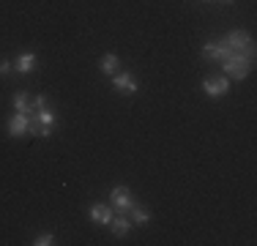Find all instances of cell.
<instances>
[{
  "label": "cell",
  "mask_w": 257,
  "mask_h": 246,
  "mask_svg": "<svg viewBox=\"0 0 257 246\" xmlns=\"http://www.w3.org/2000/svg\"><path fill=\"white\" fill-rule=\"evenodd\" d=\"M14 109L17 112H30V96L28 93H14Z\"/></svg>",
  "instance_id": "13"
},
{
  "label": "cell",
  "mask_w": 257,
  "mask_h": 246,
  "mask_svg": "<svg viewBox=\"0 0 257 246\" xmlns=\"http://www.w3.org/2000/svg\"><path fill=\"white\" fill-rule=\"evenodd\" d=\"M112 216H115V208L104 205V202H96V205L90 208V219H93V224H99V227H109Z\"/></svg>",
  "instance_id": "7"
},
{
  "label": "cell",
  "mask_w": 257,
  "mask_h": 246,
  "mask_svg": "<svg viewBox=\"0 0 257 246\" xmlns=\"http://www.w3.org/2000/svg\"><path fill=\"white\" fill-rule=\"evenodd\" d=\"M203 58L211 60V63H219V41L216 39H208L203 44Z\"/></svg>",
  "instance_id": "12"
},
{
  "label": "cell",
  "mask_w": 257,
  "mask_h": 246,
  "mask_svg": "<svg viewBox=\"0 0 257 246\" xmlns=\"http://www.w3.org/2000/svg\"><path fill=\"white\" fill-rule=\"evenodd\" d=\"M109 230H112L115 238H123L128 230H132V219H128V213H115L112 221H109Z\"/></svg>",
  "instance_id": "8"
},
{
  "label": "cell",
  "mask_w": 257,
  "mask_h": 246,
  "mask_svg": "<svg viewBox=\"0 0 257 246\" xmlns=\"http://www.w3.org/2000/svg\"><path fill=\"white\" fill-rule=\"evenodd\" d=\"M128 219H132V224H137V227H145L151 221V213L145 211L143 205H137V202H134L132 205V211H128Z\"/></svg>",
  "instance_id": "11"
},
{
  "label": "cell",
  "mask_w": 257,
  "mask_h": 246,
  "mask_svg": "<svg viewBox=\"0 0 257 246\" xmlns=\"http://www.w3.org/2000/svg\"><path fill=\"white\" fill-rule=\"evenodd\" d=\"M11 71H14V63L11 60H0V77H9Z\"/></svg>",
  "instance_id": "16"
},
{
  "label": "cell",
  "mask_w": 257,
  "mask_h": 246,
  "mask_svg": "<svg viewBox=\"0 0 257 246\" xmlns=\"http://www.w3.org/2000/svg\"><path fill=\"white\" fill-rule=\"evenodd\" d=\"M112 88L118 90L120 96H134L137 93V79L132 77L128 71H120V74H112Z\"/></svg>",
  "instance_id": "5"
},
{
  "label": "cell",
  "mask_w": 257,
  "mask_h": 246,
  "mask_svg": "<svg viewBox=\"0 0 257 246\" xmlns=\"http://www.w3.org/2000/svg\"><path fill=\"white\" fill-rule=\"evenodd\" d=\"M14 71L20 74H33L36 71V55L33 52H20L14 60Z\"/></svg>",
  "instance_id": "9"
},
{
  "label": "cell",
  "mask_w": 257,
  "mask_h": 246,
  "mask_svg": "<svg viewBox=\"0 0 257 246\" xmlns=\"http://www.w3.org/2000/svg\"><path fill=\"white\" fill-rule=\"evenodd\" d=\"M222 3H224V6H230V3H232V0H222Z\"/></svg>",
  "instance_id": "17"
},
{
  "label": "cell",
  "mask_w": 257,
  "mask_h": 246,
  "mask_svg": "<svg viewBox=\"0 0 257 246\" xmlns=\"http://www.w3.org/2000/svg\"><path fill=\"white\" fill-rule=\"evenodd\" d=\"M109 202H112L115 213H128L134 205V197H132V189L123 186V183H118V186L109 192Z\"/></svg>",
  "instance_id": "2"
},
{
  "label": "cell",
  "mask_w": 257,
  "mask_h": 246,
  "mask_svg": "<svg viewBox=\"0 0 257 246\" xmlns=\"http://www.w3.org/2000/svg\"><path fill=\"white\" fill-rule=\"evenodd\" d=\"M254 69V44H249L243 52H230L227 58L222 60V71L227 79H246Z\"/></svg>",
  "instance_id": "1"
},
{
  "label": "cell",
  "mask_w": 257,
  "mask_h": 246,
  "mask_svg": "<svg viewBox=\"0 0 257 246\" xmlns=\"http://www.w3.org/2000/svg\"><path fill=\"white\" fill-rule=\"evenodd\" d=\"M205 3H211V0H205Z\"/></svg>",
  "instance_id": "18"
},
{
  "label": "cell",
  "mask_w": 257,
  "mask_h": 246,
  "mask_svg": "<svg viewBox=\"0 0 257 246\" xmlns=\"http://www.w3.org/2000/svg\"><path fill=\"white\" fill-rule=\"evenodd\" d=\"M50 107V98L47 96H33L30 98V112H39V109H47Z\"/></svg>",
  "instance_id": "14"
},
{
  "label": "cell",
  "mask_w": 257,
  "mask_h": 246,
  "mask_svg": "<svg viewBox=\"0 0 257 246\" xmlns=\"http://www.w3.org/2000/svg\"><path fill=\"white\" fill-rule=\"evenodd\" d=\"M203 93L208 98H222L230 93V79L227 77H205L203 79Z\"/></svg>",
  "instance_id": "3"
},
{
  "label": "cell",
  "mask_w": 257,
  "mask_h": 246,
  "mask_svg": "<svg viewBox=\"0 0 257 246\" xmlns=\"http://www.w3.org/2000/svg\"><path fill=\"white\" fill-rule=\"evenodd\" d=\"M222 41H224V44H227V47L232 49V52H243V49H246L249 44H254V41H252V36H249L246 30H230V33L224 36Z\"/></svg>",
  "instance_id": "6"
},
{
  "label": "cell",
  "mask_w": 257,
  "mask_h": 246,
  "mask_svg": "<svg viewBox=\"0 0 257 246\" xmlns=\"http://www.w3.org/2000/svg\"><path fill=\"white\" fill-rule=\"evenodd\" d=\"M118 66H120V58L115 52H107L99 60V69H101V74H107V77H109V74H118Z\"/></svg>",
  "instance_id": "10"
},
{
  "label": "cell",
  "mask_w": 257,
  "mask_h": 246,
  "mask_svg": "<svg viewBox=\"0 0 257 246\" xmlns=\"http://www.w3.org/2000/svg\"><path fill=\"white\" fill-rule=\"evenodd\" d=\"M33 243H36V246H52V243H55V235H52V232H39Z\"/></svg>",
  "instance_id": "15"
},
{
  "label": "cell",
  "mask_w": 257,
  "mask_h": 246,
  "mask_svg": "<svg viewBox=\"0 0 257 246\" xmlns=\"http://www.w3.org/2000/svg\"><path fill=\"white\" fill-rule=\"evenodd\" d=\"M30 134V112H17L9 118V137L11 140H22Z\"/></svg>",
  "instance_id": "4"
}]
</instances>
